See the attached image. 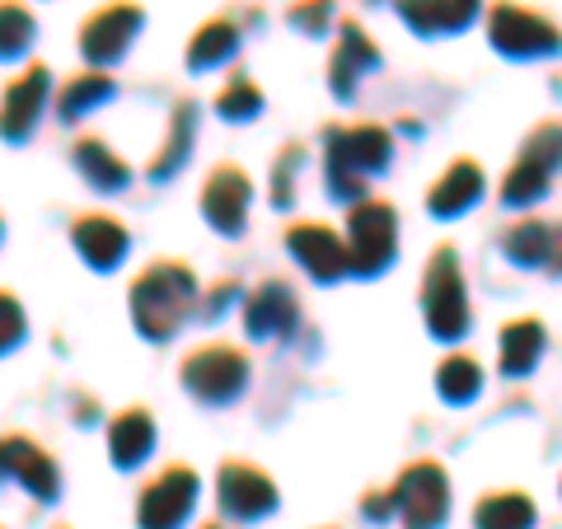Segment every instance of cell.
Wrapping results in <instances>:
<instances>
[{
    "instance_id": "1",
    "label": "cell",
    "mask_w": 562,
    "mask_h": 529,
    "mask_svg": "<svg viewBox=\"0 0 562 529\" xmlns=\"http://www.w3.org/2000/svg\"><path fill=\"white\" fill-rule=\"evenodd\" d=\"M192 295H198V281L183 262H155L132 286V319L146 338H169L183 324Z\"/></svg>"
},
{
    "instance_id": "2",
    "label": "cell",
    "mask_w": 562,
    "mask_h": 529,
    "mask_svg": "<svg viewBox=\"0 0 562 529\" xmlns=\"http://www.w3.org/2000/svg\"><path fill=\"white\" fill-rule=\"evenodd\" d=\"M422 309H427V324L436 338H464L469 328V300H464V281H460V262L454 249H436L427 277H422Z\"/></svg>"
},
{
    "instance_id": "3",
    "label": "cell",
    "mask_w": 562,
    "mask_h": 529,
    "mask_svg": "<svg viewBox=\"0 0 562 529\" xmlns=\"http://www.w3.org/2000/svg\"><path fill=\"white\" fill-rule=\"evenodd\" d=\"M394 206L390 202H351L347 216V254H351V272L375 277L384 262L394 258Z\"/></svg>"
},
{
    "instance_id": "4",
    "label": "cell",
    "mask_w": 562,
    "mask_h": 529,
    "mask_svg": "<svg viewBox=\"0 0 562 529\" xmlns=\"http://www.w3.org/2000/svg\"><path fill=\"white\" fill-rule=\"evenodd\" d=\"M394 502H398V516L408 529H436L446 520V506H450V487H446V473L441 464L431 460H417L398 473V483L390 487Z\"/></svg>"
},
{
    "instance_id": "5",
    "label": "cell",
    "mask_w": 562,
    "mask_h": 529,
    "mask_svg": "<svg viewBox=\"0 0 562 529\" xmlns=\"http://www.w3.org/2000/svg\"><path fill=\"white\" fill-rule=\"evenodd\" d=\"M244 380H249V361H244V351L225 347V342L192 351V357L183 361V384L206 403L235 398L244 390Z\"/></svg>"
},
{
    "instance_id": "6",
    "label": "cell",
    "mask_w": 562,
    "mask_h": 529,
    "mask_svg": "<svg viewBox=\"0 0 562 529\" xmlns=\"http://www.w3.org/2000/svg\"><path fill=\"white\" fill-rule=\"evenodd\" d=\"M487 38L497 43L502 52H512V57H539V52H553L562 43L558 29L543 20V14L516 5V0H502V5L492 10Z\"/></svg>"
},
{
    "instance_id": "7",
    "label": "cell",
    "mask_w": 562,
    "mask_h": 529,
    "mask_svg": "<svg viewBox=\"0 0 562 529\" xmlns=\"http://www.w3.org/2000/svg\"><path fill=\"white\" fill-rule=\"evenodd\" d=\"M198 502V473L173 464L140 492V529H179Z\"/></svg>"
},
{
    "instance_id": "8",
    "label": "cell",
    "mask_w": 562,
    "mask_h": 529,
    "mask_svg": "<svg viewBox=\"0 0 562 529\" xmlns=\"http://www.w3.org/2000/svg\"><path fill=\"white\" fill-rule=\"evenodd\" d=\"M140 29V10L132 5V0H117V5H103L99 14H90L80 29V52L90 61H113L127 52L132 33Z\"/></svg>"
},
{
    "instance_id": "9",
    "label": "cell",
    "mask_w": 562,
    "mask_h": 529,
    "mask_svg": "<svg viewBox=\"0 0 562 529\" xmlns=\"http://www.w3.org/2000/svg\"><path fill=\"white\" fill-rule=\"evenodd\" d=\"M286 244H291V254L301 258L305 268H310L314 277H319V281H338L342 272H351V254H347V244H342V235H338V230H328V225H314V221L291 225Z\"/></svg>"
},
{
    "instance_id": "10",
    "label": "cell",
    "mask_w": 562,
    "mask_h": 529,
    "mask_svg": "<svg viewBox=\"0 0 562 529\" xmlns=\"http://www.w3.org/2000/svg\"><path fill=\"white\" fill-rule=\"evenodd\" d=\"M202 211L221 235L244 230V211H249V173L235 165H221L202 188Z\"/></svg>"
},
{
    "instance_id": "11",
    "label": "cell",
    "mask_w": 562,
    "mask_h": 529,
    "mask_svg": "<svg viewBox=\"0 0 562 529\" xmlns=\"http://www.w3.org/2000/svg\"><path fill=\"white\" fill-rule=\"evenodd\" d=\"M221 506L239 520H258L277 506V487H272L268 473H258L254 464L231 460L221 469Z\"/></svg>"
},
{
    "instance_id": "12",
    "label": "cell",
    "mask_w": 562,
    "mask_h": 529,
    "mask_svg": "<svg viewBox=\"0 0 562 529\" xmlns=\"http://www.w3.org/2000/svg\"><path fill=\"white\" fill-rule=\"evenodd\" d=\"M328 160H338L347 169H384L390 160V132L375 127V122H357L347 132H328Z\"/></svg>"
},
{
    "instance_id": "13",
    "label": "cell",
    "mask_w": 562,
    "mask_h": 529,
    "mask_svg": "<svg viewBox=\"0 0 562 529\" xmlns=\"http://www.w3.org/2000/svg\"><path fill=\"white\" fill-rule=\"evenodd\" d=\"M291 324H295V300L281 281H268L262 291L244 300V328H249L254 338H286Z\"/></svg>"
},
{
    "instance_id": "14",
    "label": "cell",
    "mask_w": 562,
    "mask_h": 529,
    "mask_svg": "<svg viewBox=\"0 0 562 529\" xmlns=\"http://www.w3.org/2000/svg\"><path fill=\"white\" fill-rule=\"evenodd\" d=\"M375 61H380V52H375V43H371V38H366V29L342 24L338 52H333V66H328V76H333V94L347 99V94H351V80H357L361 70H371Z\"/></svg>"
},
{
    "instance_id": "15",
    "label": "cell",
    "mask_w": 562,
    "mask_h": 529,
    "mask_svg": "<svg viewBox=\"0 0 562 529\" xmlns=\"http://www.w3.org/2000/svg\"><path fill=\"white\" fill-rule=\"evenodd\" d=\"M5 473L20 479V487H29L33 497H52L57 492V469H52V460L33 440H20V436L5 440Z\"/></svg>"
},
{
    "instance_id": "16",
    "label": "cell",
    "mask_w": 562,
    "mask_h": 529,
    "mask_svg": "<svg viewBox=\"0 0 562 529\" xmlns=\"http://www.w3.org/2000/svg\"><path fill=\"white\" fill-rule=\"evenodd\" d=\"M43 99H47V70L43 66L24 70V76L10 85V94H5V136L10 140H20L33 127V117H38Z\"/></svg>"
},
{
    "instance_id": "17",
    "label": "cell",
    "mask_w": 562,
    "mask_h": 529,
    "mask_svg": "<svg viewBox=\"0 0 562 529\" xmlns=\"http://www.w3.org/2000/svg\"><path fill=\"white\" fill-rule=\"evenodd\" d=\"M479 10V0H398V14L408 20L417 33H450L464 29Z\"/></svg>"
},
{
    "instance_id": "18",
    "label": "cell",
    "mask_w": 562,
    "mask_h": 529,
    "mask_svg": "<svg viewBox=\"0 0 562 529\" xmlns=\"http://www.w3.org/2000/svg\"><path fill=\"white\" fill-rule=\"evenodd\" d=\"M479 188H483V169L473 160H454L446 169V179L427 192V206L436 216H454V211H464L473 198H479Z\"/></svg>"
},
{
    "instance_id": "19",
    "label": "cell",
    "mask_w": 562,
    "mask_h": 529,
    "mask_svg": "<svg viewBox=\"0 0 562 529\" xmlns=\"http://www.w3.org/2000/svg\"><path fill=\"white\" fill-rule=\"evenodd\" d=\"M76 249L94 262V268H113L127 249V230L113 221V216H85L76 225Z\"/></svg>"
},
{
    "instance_id": "20",
    "label": "cell",
    "mask_w": 562,
    "mask_h": 529,
    "mask_svg": "<svg viewBox=\"0 0 562 529\" xmlns=\"http://www.w3.org/2000/svg\"><path fill=\"white\" fill-rule=\"evenodd\" d=\"M150 446H155V421H150V413L132 408V413H122V417L113 421L109 450H113V464H117V469H127V464H136V460H146Z\"/></svg>"
},
{
    "instance_id": "21",
    "label": "cell",
    "mask_w": 562,
    "mask_h": 529,
    "mask_svg": "<svg viewBox=\"0 0 562 529\" xmlns=\"http://www.w3.org/2000/svg\"><path fill=\"white\" fill-rule=\"evenodd\" d=\"M502 249L512 254L520 268H539V262H549L553 249H558V225H549V221H520L516 230H506Z\"/></svg>"
},
{
    "instance_id": "22",
    "label": "cell",
    "mask_w": 562,
    "mask_h": 529,
    "mask_svg": "<svg viewBox=\"0 0 562 529\" xmlns=\"http://www.w3.org/2000/svg\"><path fill=\"white\" fill-rule=\"evenodd\" d=\"M543 351V328L535 319H516L502 328V370L506 375H530Z\"/></svg>"
},
{
    "instance_id": "23",
    "label": "cell",
    "mask_w": 562,
    "mask_h": 529,
    "mask_svg": "<svg viewBox=\"0 0 562 529\" xmlns=\"http://www.w3.org/2000/svg\"><path fill=\"white\" fill-rule=\"evenodd\" d=\"M479 529H530L535 525V502L525 492H492L473 510Z\"/></svg>"
},
{
    "instance_id": "24",
    "label": "cell",
    "mask_w": 562,
    "mask_h": 529,
    "mask_svg": "<svg viewBox=\"0 0 562 529\" xmlns=\"http://www.w3.org/2000/svg\"><path fill=\"white\" fill-rule=\"evenodd\" d=\"M113 94V80L103 76V70H85V76H70L61 85V94H57V117L61 122H76L94 109V103H103Z\"/></svg>"
},
{
    "instance_id": "25",
    "label": "cell",
    "mask_w": 562,
    "mask_h": 529,
    "mask_svg": "<svg viewBox=\"0 0 562 529\" xmlns=\"http://www.w3.org/2000/svg\"><path fill=\"white\" fill-rule=\"evenodd\" d=\"M76 165H80V173L90 179L94 188H103V192H117L122 183L132 179V169L117 160V155L103 146V140H80L76 146Z\"/></svg>"
},
{
    "instance_id": "26",
    "label": "cell",
    "mask_w": 562,
    "mask_h": 529,
    "mask_svg": "<svg viewBox=\"0 0 562 529\" xmlns=\"http://www.w3.org/2000/svg\"><path fill=\"white\" fill-rule=\"evenodd\" d=\"M235 47H239V33H235V24H225V20H216V24H202V29H198V38H192V47H188V66H192V70L216 66V61L231 57Z\"/></svg>"
},
{
    "instance_id": "27",
    "label": "cell",
    "mask_w": 562,
    "mask_h": 529,
    "mask_svg": "<svg viewBox=\"0 0 562 529\" xmlns=\"http://www.w3.org/2000/svg\"><path fill=\"white\" fill-rule=\"evenodd\" d=\"M543 192H549V165H539V160H530V155H520L516 169L506 173V183H502V198L525 206V202L543 198Z\"/></svg>"
},
{
    "instance_id": "28",
    "label": "cell",
    "mask_w": 562,
    "mask_h": 529,
    "mask_svg": "<svg viewBox=\"0 0 562 529\" xmlns=\"http://www.w3.org/2000/svg\"><path fill=\"white\" fill-rule=\"evenodd\" d=\"M479 384H483V375H479V361L473 357H450L441 370H436V390H441V398H450V403H469L479 394Z\"/></svg>"
},
{
    "instance_id": "29",
    "label": "cell",
    "mask_w": 562,
    "mask_h": 529,
    "mask_svg": "<svg viewBox=\"0 0 562 529\" xmlns=\"http://www.w3.org/2000/svg\"><path fill=\"white\" fill-rule=\"evenodd\" d=\"M192 146V103H179L173 109V122H169V140H165V150H160V160L150 165L155 179H165V173H173L183 165V155Z\"/></svg>"
},
{
    "instance_id": "30",
    "label": "cell",
    "mask_w": 562,
    "mask_h": 529,
    "mask_svg": "<svg viewBox=\"0 0 562 529\" xmlns=\"http://www.w3.org/2000/svg\"><path fill=\"white\" fill-rule=\"evenodd\" d=\"M258 109H262V94L249 76H235L225 85V94L216 99V113H225V117H254Z\"/></svg>"
},
{
    "instance_id": "31",
    "label": "cell",
    "mask_w": 562,
    "mask_h": 529,
    "mask_svg": "<svg viewBox=\"0 0 562 529\" xmlns=\"http://www.w3.org/2000/svg\"><path fill=\"white\" fill-rule=\"evenodd\" d=\"M525 155L553 169L562 160V122H543V127H535V136L525 140Z\"/></svg>"
},
{
    "instance_id": "32",
    "label": "cell",
    "mask_w": 562,
    "mask_h": 529,
    "mask_svg": "<svg viewBox=\"0 0 562 529\" xmlns=\"http://www.w3.org/2000/svg\"><path fill=\"white\" fill-rule=\"evenodd\" d=\"M29 33H33V20L10 0V5H5V57H14V47L29 43Z\"/></svg>"
},
{
    "instance_id": "33",
    "label": "cell",
    "mask_w": 562,
    "mask_h": 529,
    "mask_svg": "<svg viewBox=\"0 0 562 529\" xmlns=\"http://www.w3.org/2000/svg\"><path fill=\"white\" fill-rule=\"evenodd\" d=\"M291 24L305 33H319L328 24V0H301V5H291Z\"/></svg>"
},
{
    "instance_id": "34",
    "label": "cell",
    "mask_w": 562,
    "mask_h": 529,
    "mask_svg": "<svg viewBox=\"0 0 562 529\" xmlns=\"http://www.w3.org/2000/svg\"><path fill=\"white\" fill-rule=\"evenodd\" d=\"M295 165H301V150H286V160H281L277 165V173H272V202L277 206H286L291 202V173H295Z\"/></svg>"
},
{
    "instance_id": "35",
    "label": "cell",
    "mask_w": 562,
    "mask_h": 529,
    "mask_svg": "<svg viewBox=\"0 0 562 529\" xmlns=\"http://www.w3.org/2000/svg\"><path fill=\"white\" fill-rule=\"evenodd\" d=\"M24 328V319H20ZM5 342H14V300H5Z\"/></svg>"
},
{
    "instance_id": "36",
    "label": "cell",
    "mask_w": 562,
    "mask_h": 529,
    "mask_svg": "<svg viewBox=\"0 0 562 529\" xmlns=\"http://www.w3.org/2000/svg\"><path fill=\"white\" fill-rule=\"evenodd\" d=\"M553 268H558V272H562V254H558V262H553Z\"/></svg>"
},
{
    "instance_id": "37",
    "label": "cell",
    "mask_w": 562,
    "mask_h": 529,
    "mask_svg": "<svg viewBox=\"0 0 562 529\" xmlns=\"http://www.w3.org/2000/svg\"><path fill=\"white\" fill-rule=\"evenodd\" d=\"M202 529H221V525H202Z\"/></svg>"
}]
</instances>
